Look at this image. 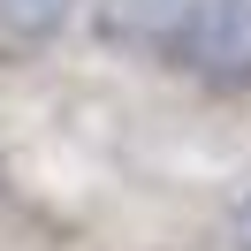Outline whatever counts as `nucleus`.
Instances as JSON below:
<instances>
[{
	"label": "nucleus",
	"instance_id": "f257e3e1",
	"mask_svg": "<svg viewBox=\"0 0 251 251\" xmlns=\"http://www.w3.org/2000/svg\"><path fill=\"white\" fill-rule=\"evenodd\" d=\"M160 53L205 92H251V0H183Z\"/></svg>",
	"mask_w": 251,
	"mask_h": 251
},
{
	"label": "nucleus",
	"instance_id": "f03ea898",
	"mask_svg": "<svg viewBox=\"0 0 251 251\" xmlns=\"http://www.w3.org/2000/svg\"><path fill=\"white\" fill-rule=\"evenodd\" d=\"M76 23V0H0V38L16 46H46Z\"/></svg>",
	"mask_w": 251,
	"mask_h": 251
},
{
	"label": "nucleus",
	"instance_id": "7ed1b4c3",
	"mask_svg": "<svg viewBox=\"0 0 251 251\" xmlns=\"http://www.w3.org/2000/svg\"><path fill=\"white\" fill-rule=\"evenodd\" d=\"M236 251H251V198L236 205Z\"/></svg>",
	"mask_w": 251,
	"mask_h": 251
},
{
	"label": "nucleus",
	"instance_id": "20e7f679",
	"mask_svg": "<svg viewBox=\"0 0 251 251\" xmlns=\"http://www.w3.org/2000/svg\"><path fill=\"white\" fill-rule=\"evenodd\" d=\"M0 183H8V175H0Z\"/></svg>",
	"mask_w": 251,
	"mask_h": 251
}]
</instances>
